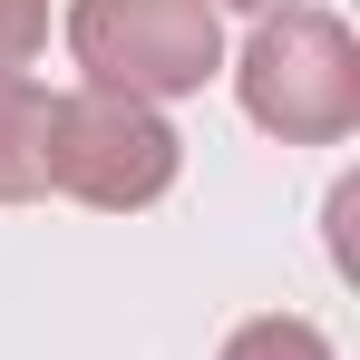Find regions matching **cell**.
Wrapping results in <instances>:
<instances>
[{
	"label": "cell",
	"mask_w": 360,
	"mask_h": 360,
	"mask_svg": "<svg viewBox=\"0 0 360 360\" xmlns=\"http://www.w3.org/2000/svg\"><path fill=\"white\" fill-rule=\"evenodd\" d=\"M234 98H243V117L263 136H283V146H341L360 127V39H351V20L311 10V0L253 20V39L234 59Z\"/></svg>",
	"instance_id": "obj_1"
},
{
	"label": "cell",
	"mask_w": 360,
	"mask_h": 360,
	"mask_svg": "<svg viewBox=\"0 0 360 360\" xmlns=\"http://www.w3.org/2000/svg\"><path fill=\"white\" fill-rule=\"evenodd\" d=\"M68 49L88 68V88L166 108V98H195L224 68V10L214 0H78Z\"/></svg>",
	"instance_id": "obj_2"
},
{
	"label": "cell",
	"mask_w": 360,
	"mask_h": 360,
	"mask_svg": "<svg viewBox=\"0 0 360 360\" xmlns=\"http://www.w3.org/2000/svg\"><path fill=\"white\" fill-rule=\"evenodd\" d=\"M176 166H185V146L146 98H117V88L49 98V185L59 195L98 205V214H136L176 185Z\"/></svg>",
	"instance_id": "obj_3"
},
{
	"label": "cell",
	"mask_w": 360,
	"mask_h": 360,
	"mask_svg": "<svg viewBox=\"0 0 360 360\" xmlns=\"http://www.w3.org/2000/svg\"><path fill=\"white\" fill-rule=\"evenodd\" d=\"M49 195V88L30 68H0V205Z\"/></svg>",
	"instance_id": "obj_4"
},
{
	"label": "cell",
	"mask_w": 360,
	"mask_h": 360,
	"mask_svg": "<svg viewBox=\"0 0 360 360\" xmlns=\"http://www.w3.org/2000/svg\"><path fill=\"white\" fill-rule=\"evenodd\" d=\"M224 360H331V341L311 321H292V311H263V321H243L224 341Z\"/></svg>",
	"instance_id": "obj_5"
},
{
	"label": "cell",
	"mask_w": 360,
	"mask_h": 360,
	"mask_svg": "<svg viewBox=\"0 0 360 360\" xmlns=\"http://www.w3.org/2000/svg\"><path fill=\"white\" fill-rule=\"evenodd\" d=\"M49 49V0H0V68H30Z\"/></svg>",
	"instance_id": "obj_6"
},
{
	"label": "cell",
	"mask_w": 360,
	"mask_h": 360,
	"mask_svg": "<svg viewBox=\"0 0 360 360\" xmlns=\"http://www.w3.org/2000/svg\"><path fill=\"white\" fill-rule=\"evenodd\" d=\"M214 10H253V20H273V10H292V0H214Z\"/></svg>",
	"instance_id": "obj_7"
}]
</instances>
